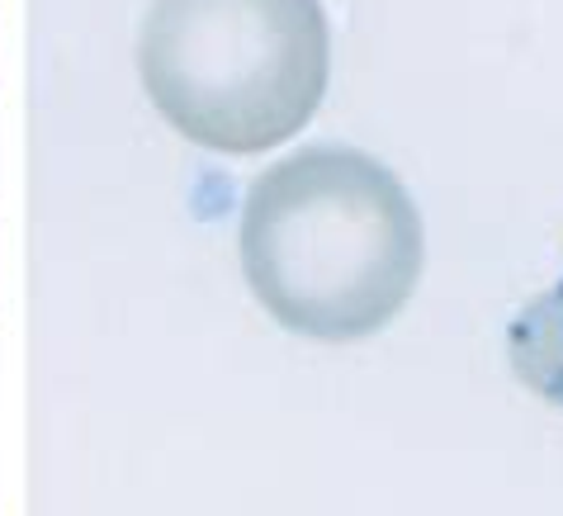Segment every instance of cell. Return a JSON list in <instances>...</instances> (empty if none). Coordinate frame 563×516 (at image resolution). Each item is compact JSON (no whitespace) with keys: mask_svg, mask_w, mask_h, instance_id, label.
<instances>
[{"mask_svg":"<svg viewBox=\"0 0 563 516\" xmlns=\"http://www.w3.org/2000/svg\"><path fill=\"white\" fill-rule=\"evenodd\" d=\"M242 271L265 312L308 341H365L421 279V213L374 156L318 143L246 190Z\"/></svg>","mask_w":563,"mask_h":516,"instance_id":"cell-1","label":"cell"},{"mask_svg":"<svg viewBox=\"0 0 563 516\" xmlns=\"http://www.w3.org/2000/svg\"><path fill=\"white\" fill-rule=\"evenodd\" d=\"M137 76L195 147L271 152L318 114L332 29L322 0H152Z\"/></svg>","mask_w":563,"mask_h":516,"instance_id":"cell-2","label":"cell"},{"mask_svg":"<svg viewBox=\"0 0 563 516\" xmlns=\"http://www.w3.org/2000/svg\"><path fill=\"white\" fill-rule=\"evenodd\" d=\"M507 361L530 394L563 413V275L511 318Z\"/></svg>","mask_w":563,"mask_h":516,"instance_id":"cell-3","label":"cell"}]
</instances>
